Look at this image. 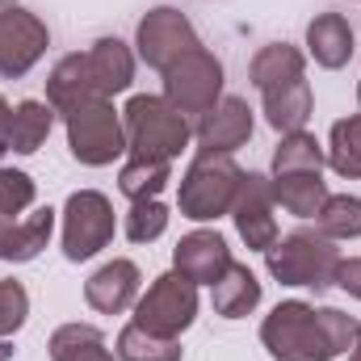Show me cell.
Returning a JSON list of instances; mask_svg holds the SVG:
<instances>
[{"label":"cell","instance_id":"1","mask_svg":"<svg viewBox=\"0 0 361 361\" xmlns=\"http://www.w3.org/2000/svg\"><path fill=\"white\" fill-rule=\"evenodd\" d=\"M353 319L336 307L277 302L261 324V341L273 361H332L353 345Z\"/></svg>","mask_w":361,"mask_h":361},{"label":"cell","instance_id":"2","mask_svg":"<svg viewBox=\"0 0 361 361\" xmlns=\"http://www.w3.org/2000/svg\"><path fill=\"white\" fill-rule=\"evenodd\" d=\"M252 85L265 97V114H269V126L290 135V130H302V122L311 118V89L302 80V55L286 42L265 47L257 59H252Z\"/></svg>","mask_w":361,"mask_h":361},{"label":"cell","instance_id":"3","mask_svg":"<svg viewBox=\"0 0 361 361\" xmlns=\"http://www.w3.org/2000/svg\"><path fill=\"white\" fill-rule=\"evenodd\" d=\"M269 273L281 286H311V290H328L336 286V269H341V252L336 240H328L324 231H294L286 240H277L269 252Z\"/></svg>","mask_w":361,"mask_h":361},{"label":"cell","instance_id":"4","mask_svg":"<svg viewBox=\"0 0 361 361\" xmlns=\"http://www.w3.org/2000/svg\"><path fill=\"white\" fill-rule=\"evenodd\" d=\"M122 126H126L130 156H147V160H173L193 135L185 114L164 97H130Z\"/></svg>","mask_w":361,"mask_h":361},{"label":"cell","instance_id":"5","mask_svg":"<svg viewBox=\"0 0 361 361\" xmlns=\"http://www.w3.org/2000/svg\"><path fill=\"white\" fill-rule=\"evenodd\" d=\"M240 164L231 160V156H223V152H202L193 164H189V173L180 180V214L185 219H219V214H227L231 210V202H235V193H240Z\"/></svg>","mask_w":361,"mask_h":361},{"label":"cell","instance_id":"6","mask_svg":"<svg viewBox=\"0 0 361 361\" xmlns=\"http://www.w3.org/2000/svg\"><path fill=\"white\" fill-rule=\"evenodd\" d=\"M68 143H72V156L80 164L101 169L126 152V126L109 101H89L76 114H68Z\"/></svg>","mask_w":361,"mask_h":361},{"label":"cell","instance_id":"7","mask_svg":"<svg viewBox=\"0 0 361 361\" xmlns=\"http://www.w3.org/2000/svg\"><path fill=\"white\" fill-rule=\"evenodd\" d=\"M193 315H197V286L189 277H180V273L156 277V286L135 307V324L139 328H147L156 336H173V341L193 324Z\"/></svg>","mask_w":361,"mask_h":361},{"label":"cell","instance_id":"8","mask_svg":"<svg viewBox=\"0 0 361 361\" xmlns=\"http://www.w3.org/2000/svg\"><path fill=\"white\" fill-rule=\"evenodd\" d=\"M114 240V206L105 193L80 189L63 206V257L68 261H89Z\"/></svg>","mask_w":361,"mask_h":361},{"label":"cell","instance_id":"9","mask_svg":"<svg viewBox=\"0 0 361 361\" xmlns=\"http://www.w3.org/2000/svg\"><path fill=\"white\" fill-rule=\"evenodd\" d=\"M219 89H223V68L219 59L197 47L189 51L185 59H177L169 72H164V101L177 105L180 114H206L219 105Z\"/></svg>","mask_w":361,"mask_h":361},{"label":"cell","instance_id":"10","mask_svg":"<svg viewBox=\"0 0 361 361\" xmlns=\"http://www.w3.org/2000/svg\"><path fill=\"white\" fill-rule=\"evenodd\" d=\"M47 51V25L13 0H0V76H25Z\"/></svg>","mask_w":361,"mask_h":361},{"label":"cell","instance_id":"11","mask_svg":"<svg viewBox=\"0 0 361 361\" xmlns=\"http://www.w3.org/2000/svg\"><path fill=\"white\" fill-rule=\"evenodd\" d=\"M197 34L193 25L180 17L177 8H156L139 21V55L156 68V72H169L177 59H185L189 51H197Z\"/></svg>","mask_w":361,"mask_h":361},{"label":"cell","instance_id":"12","mask_svg":"<svg viewBox=\"0 0 361 361\" xmlns=\"http://www.w3.org/2000/svg\"><path fill=\"white\" fill-rule=\"evenodd\" d=\"M273 206H277V197H273V180L257 177V173H248V177L240 180V193H235V202H231V214H235V227H240V235H244L248 248L269 252L273 244H277V219H273Z\"/></svg>","mask_w":361,"mask_h":361},{"label":"cell","instance_id":"13","mask_svg":"<svg viewBox=\"0 0 361 361\" xmlns=\"http://www.w3.org/2000/svg\"><path fill=\"white\" fill-rule=\"evenodd\" d=\"M248 135H252V109L240 101V97H223L214 109H206L202 114V122H197V143H202V152H223V156H231L240 143H248Z\"/></svg>","mask_w":361,"mask_h":361},{"label":"cell","instance_id":"14","mask_svg":"<svg viewBox=\"0 0 361 361\" xmlns=\"http://www.w3.org/2000/svg\"><path fill=\"white\" fill-rule=\"evenodd\" d=\"M173 261H177V273L189 277L193 286H202V281L214 286L227 273V265H231V252H227V244H223L219 231H189L177 244Z\"/></svg>","mask_w":361,"mask_h":361},{"label":"cell","instance_id":"15","mask_svg":"<svg viewBox=\"0 0 361 361\" xmlns=\"http://www.w3.org/2000/svg\"><path fill=\"white\" fill-rule=\"evenodd\" d=\"M47 97H51V109H55V114H76V109L89 105V101H105L101 89H97L89 55H68V59H59V68H55L51 80H47Z\"/></svg>","mask_w":361,"mask_h":361},{"label":"cell","instance_id":"16","mask_svg":"<svg viewBox=\"0 0 361 361\" xmlns=\"http://www.w3.org/2000/svg\"><path fill=\"white\" fill-rule=\"evenodd\" d=\"M139 294V265L135 261H109L105 269H97L85 286V298H89L92 311L101 315H118L135 302Z\"/></svg>","mask_w":361,"mask_h":361},{"label":"cell","instance_id":"17","mask_svg":"<svg viewBox=\"0 0 361 361\" xmlns=\"http://www.w3.org/2000/svg\"><path fill=\"white\" fill-rule=\"evenodd\" d=\"M51 231H55V210H51V206H42V210H34V214H25V219H17V223H8V227H4L0 257H4V261L25 265V261H34V257L47 248Z\"/></svg>","mask_w":361,"mask_h":361},{"label":"cell","instance_id":"18","mask_svg":"<svg viewBox=\"0 0 361 361\" xmlns=\"http://www.w3.org/2000/svg\"><path fill=\"white\" fill-rule=\"evenodd\" d=\"M307 47L319 68H345L353 55V30L341 13H324L307 25Z\"/></svg>","mask_w":361,"mask_h":361},{"label":"cell","instance_id":"19","mask_svg":"<svg viewBox=\"0 0 361 361\" xmlns=\"http://www.w3.org/2000/svg\"><path fill=\"white\" fill-rule=\"evenodd\" d=\"M214 311L223 315V319H244L257 302H261V281L252 277L248 265H227V273L214 281Z\"/></svg>","mask_w":361,"mask_h":361},{"label":"cell","instance_id":"20","mask_svg":"<svg viewBox=\"0 0 361 361\" xmlns=\"http://www.w3.org/2000/svg\"><path fill=\"white\" fill-rule=\"evenodd\" d=\"M273 197H277V206H286L290 214L311 219V214H319V206L328 202V185H324L319 173H277Z\"/></svg>","mask_w":361,"mask_h":361},{"label":"cell","instance_id":"21","mask_svg":"<svg viewBox=\"0 0 361 361\" xmlns=\"http://www.w3.org/2000/svg\"><path fill=\"white\" fill-rule=\"evenodd\" d=\"M92 63V76H97V89L101 97H109V92H122L130 85V76H135V59H130V51L118 42V38H101L92 51H85Z\"/></svg>","mask_w":361,"mask_h":361},{"label":"cell","instance_id":"22","mask_svg":"<svg viewBox=\"0 0 361 361\" xmlns=\"http://www.w3.org/2000/svg\"><path fill=\"white\" fill-rule=\"evenodd\" d=\"M51 122H55V109L42 105V101H21L13 109V126H8V152H38L51 135Z\"/></svg>","mask_w":361,"mask_h":361},{"label":"cell","instance_id":"23","mask_svg":"<svg viewBox=\"0 0 361 361\" xmlns=\"http://www.w3.org/2000/svg\"><path fill=\"white\" fill-rule=\"evenodd\" d=\"M51 357L55 361H118L105 349V336L89 324H63L51 336Z\"/></svg>","mask_w":361,"mask_h":361},{"label":"cell","instance_id":"24","mask_svg":"<svg viewBox=\"0 0 361 361\" xmlns=\"http://www.w3.org/2000/svg\"><path fill=\"white\" fill-rule=\"evenodd\" d=\"M169 185V160H147V156H130L118 173V189L130 202H147Z\"/></svg>","mask_w":361,"mask_h":361},{"label":"cell","instance_id":"25","mask_svg":"<svg viewBox=\"0 0 361 361\" xmlns=\"http://www.w3.org/2000/svg\"><path fill=\"white\" fill-rule=\"evenodd\" d=\"M118 357L122 361H180V345L173 336H156V332L130 324L118 336Z\"/></svg>","mask_w":361,"mask_h":361},{"label":"cell","instance_id":"26","mask_svg":"<svg viewBox=\"0 0 361 361\" xmlns=\"http://www.w3.org/2000/svg\"><path fill=\"white\" fill-rule=\"evenodd\" d=\"M319 169H324V152L307 130H290L273 152V173H319Z\"/></svg>","mask_w":361,"mask_h":361},{"label":"cell","instance_id":"27","mask_svg":"<svg viewBox=\"0 0 361 361\" xmlns=\"http://www.w3.org/2000/svg\"><path fill=\"white\" fill-rule=\"evenodd\" d=\"M315 219H319V231L328 240H357L361 235V197H349V193L328 197Z\"/></svg>","mask_w":361,"mask_h":361},{"label":"cell","instance_id":"28","mask_svg":"<svg viewBox=\"0 0 361 361\" xmlns=\"http://www.w3.org/2000/svg\"><path fill=\"white\" fill-rule=\"evenodd\" d=\"M328 160L341 177H361V114L353 118H341L332 126V147H328Z\"/></svg>","mask_w":361,"mask_h":361},{"label":"cell","instance_id":"29","mask_svg":"<svg viewBox=\"0 0 361 361\" xmlns=\"http://www.w3.org/2000/svg\"><path fill=\"white\" fill-rule=\"evenodd\" d=\"M164 227H169V210H164L156 197L135 202V206H130V214H126V235H130L135 244H152V240H160V235H164Z\"/></svg>","mask_w":361,"mask_h":361},{"label":"cell","instance_id":"30","mask_svg":"<svg viewBox=\"0 0 361 361\" xmlns=\"http://www.w3.org/2000/svg\"><path fill=\"white\" fill-rule=\"evenodd\" d=\"M30 202H34V180L25 177V173L0 169V219H13V214H21Z\"/></svg>","mask_w":361,"mask_h":361},{"label":"cell","instance_id":"31","mask_svg":"<svg viewBox=\"0 0 361 361\" xmlns=\"http://www.w3.org/2000/svg\"><path fill=\"white\" fill-rule=\"evenodd\" d=\"M25 311H30V298H25L21 281H0V341L25 324Z\"/></svg>","mask_w":361,"mask_h":361},{"label":"cell","instance_id":"32","mask_svg":"<svg viewBox=\"0 0 361 361\" xmlns=\"http://www.w3.org/2000/svg\"><path fill=\"white\" fill-rule=\"evenodd\" d=\"M336 286H341V290H349L353 298H361V257L341 261V269H336Z\"/></svg>","mask_w":361,"mask_h":361},{"label":"cell","instance_id":"33","mask_svg":"<svg viewBox=\"0 0 361 361\" xmlns=\"http://www.w3.org/2000/svg\"><path fill=\"white\" fill-rule=\"evenodd\" d=\"M8 126H13V109H8L4 97H0V156L8 152Z\"/></svg>","mask_w":361,"mask_h":361},{"label":"cell","instance_id":"34","mask_svg":"<svg viewBox=\"0 0 361 361\" xmlns=\"http://www.w3.org/2000/svg\"><path fill=\"white\" fill-rule=\"evenodd\" d=\"M4 357H13V345H8V341H0V361Z\"/></svg>","mask_w":361,"mask_h":361},{"label":"cell","instance_id":"35","mask_svg":"<svg viewBox=\"0 0 361 361\" xmlns=\"http://www.w3.org/2000/svg\"><path fill=\"white\" fill-rule=\"evenodd\" d=\"M353 349H357V353H361V324H357V328H353Z\"/></svg>","mask_w":361,"mask_h":361},{"label":"cell","instance_id":"36","mask_svg":"<svg viewBox=\"0 0 361 361\" xmlns=\"http://www.w3.org/2000/svg\"><path fill=\"white\" fill-rule=\"evenodd\" d=\"M4 227H8V223H4V219H0V244H4Z\"/></svg>","mask_w":361,"mask_h":361},{"label":"cell","instance_id":"37","mask_svg":"<svg viewBox=\"0 0 361 361\" xmlns=\"http://www.w3.org/2000/svg\"><path fill=\"white\" fill-rule=\"evenodd\" d=\"M349 361H361V353H357V349H353V357H349Z\"/></svg>","mask_w":361,"mask_h":361},{"label":"cell","instance_id":"38","mask_svg":"<svg viewBox=\"0 0 361 361\" xmlns=\"http://www.w3.org/2000/svg\"><path fill=\"white\" fill-rule=\"evenodd\" d=\"M357 101H361V89H357Z\"/></svg>","mask_w":361,"mask_h":361}]
</instances>
